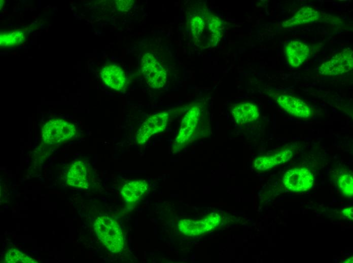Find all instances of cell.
<instances>
[{
    "instance_id": "obj_1",
    "label": "cell",
    "mask_w": 353,
    "mask_h": 263,
    "mask_svg": "<svg viewBox=\"0 0 353 263\" xmlns=\"http://www.w3.org/2000/svg\"><path fill=\"white\" fill-rule=\"evenodd\" d=\"M190 24L193 36L198 42L206 40L215 43L222 34V23L215 15L194 16Z\"/></svg>"
},
{
    "instance_id": "obj_2",
    "label": "cell",
    "mask_w": 353,
    "mask_h": 263,
    "mask_svg": "<svg viewBox=\"0 0 353 263\" xmlns=\"http://www.w3.org/2000/svg\"><path fill=\"white\" fill-rule=\"evenodd\" d=\"M94 228L99 239L113 252H120L123 246V238L120 227L107 216L98 217Z\"/></svg>"
},
{
    "instance_id": "obj_3",
    "label": "cell",
    "mask_w": 353,
    "mask_h": 263,
    "mask_svg": "<svg viewBox=\"0 0 353 263\" xmlns=\"http://www.w3.org/2000/svg\"><path fill=\"white\" fill-rule=\"evenodd\" d=\"M75 126L60 118H53L46 122L42 129L43 141L47 144H56L63 142L74 137Z\"/></svg>"
},
{
    "instance_id": "obj_4",
    "label": "cell",
    "mask_w": 353,
    "mask_h": 263,
    "mask_svg": "<svg viewBox=\"0 0 353 263\" xmlns=\"http://www.w3.org/2000/svg\"><path fill=\"white\" fill-rule=\"evenodd\" d=\"M201 113L199 105L192 106L186 112L173 144V152H178L190 142L198 125Z\"/></svg>"
},
{
    "instance_id": "obj_5",
    "label": "cell",
    "mask_w": 353,
    "mask_h": 263,
    "mask_svg": "<svg viewBox=\"0 0 353 263\" xmlns=\"http://www.w3.org/2000/svg\"><path fill=\"white\" fill-rule=\"evenodd\" d=\"M140 66L142 72L151 87L159 89L165 85L166 72L153 54L146 53L142 58Z\"/></svg>"
},
{
    "instance_id": "obj_6",
    "label": "cell",
    "mask_w": 353,
    "mask_h": 263,
    "mask_svg": "<svg viewBox=\"0 0 353 263\" xmlns=\"http://www.w3.org/2000/svg\"><path fill=\"white\" fill-rule=\"evenodd\" d=\"M221 220L219 214L213 213L198 220H183L179 223L178 228L185 235L198 236L216 229Z\"/></svg>"
},
{
    "instance_id": "obj_7",
    "label": "cell",
    "mask_w": 353,
    "mask_h": 263,
    "mask_svg": "<svg viewBox=\"0 0 353 263\" xmlns=\"http://www.w3.org/2000/svg\"><path fill=\"white\" fill-rule=\"evenodd\" d=\"M313 181V174L306 168L289 169L283 178L285 187L292 192L307 191L312 186Z\"/></svg>"
},
{
    "instance_id": "obj_8",
    "label": "cell",
    "mask_w": 353,
    "mask_h": 263,
    "mask_svg": "<svg viewBox=\"0 0 353 263\" xmlns=\"http://www.w3.org/2000/svg\"><path fill=\"white\" fill-rule=\"evenodd\" d=\"M352 67V52L349 49H346L322 64L319 68V72L322 74L334 76L348 72Z\"/></svg>"
},
{
    "instance_id": "obj_9",
    "label": "cell",
    "mask_w": 353,
    "mask_h": 263,
    "mask_svg": "<svg viewBox=\"0 0 353 263\" xmlns=\"http://www.w3.org/2000/svg\"><path fill=\"white\" fill-rule=\"evenodd\" d=\"M169 118L167 112H162L150 116L139 127L136 136V142L143 145L154 135L166 128Z\"/></svg>"
},
{
    "instance_id": "obj_10",
    "label": "cell",
    "mask_w": 353,
    "mask_h": 263,
    "mask_svg": "<svg viewBox=\"0 0 353 263\" xmlns=\"http://www.w3.org/2000/svg\"><path fill=\"white\" fill-rule=\"evenodd\" d=\"M275 100L289 114L303 118H308L311 116L312 111L310 106L296 97L278 94L275 96Z\"/></svg>"
},
{
    "instance_id": "obj_11",
    "label": "cell",
    "mask_w": 353,
    "mask_h": 263,
    "mask_svg": "<svg viewBox=\"0 0 353 263\" xmlns=\"http://www.w3.org/2000/svg\"><path fill=\"white\" fill-rule=\"evenodd\" d=\"M100 76L104 84L116 91H122L127 83V78L122 68L114 64L105 65L101 70Z\"/></svg>"
},
{
    "instance_id": "obj_12",
    "label": "cell",
    "mask_w": 353,
    "mask_h": 263,
    "mask_svg": "<svg viewBox=\"0 0 353 263\" xmlns=\"http://www.w3.org/2000/svg\"><path fill=\"white\" fill-rule=\"evenodd\" d=\"M286 55L289 64L297 67L301 65L307 58L309 50L305 43L297 40H292L288 43L285 47Z\"/></svg>"
},
{
    "instance_id": "obj_13",
    "label": "cell",
    "mask_w": 353,
    "mask_h": 263,
    "mask_svg": "<svg viewBox=\"0 0 353 263\" xmlns=\"http://www.w3.org/2000/svg\"><path fill=\"white\" fill-rule=\"evenodd\" d=\"M231 114L235 121L242 125L256 120L259 116L257 106L250 102H242L234 106Z\"/></svg>"
},
{
    "instance_id": "obj_14",
    "label": "cell",
    "mask_w": 353,
    "mask_h": 263,
    "mask_svg": "<svg viewBox=\"0 0 353 263\" xmlns=\"http://www.w3.org/2000/svg\"><path fill=\"white\" fill-rule=\"evenodd\" d=\"M293 155V153L291 150L285 149L271 156L257 158L254 162V167L259 170H268L288 161Z\"/></svg>"
},
{
    "instance_id": "obj_15",
    "label": "cell",
    "mask_w": 353,
    "mask_h": 263,
    "mask_svg": "<svg viewBox=\"0 0 353 263\" xmlns=\"http://www.w3.org/2000/svg\"><path fill=\"white\" fill-rule=\"evenodd\" d=\"M87 169L84 162L77 160L73 162L67 175L66 182L68 185L84 188L88 184Z\"/></svg>"
},
{
    "instance_id": "obj_16",
    "label": "cell",
    "mask_w": 353,
    "mask_h": 263,
    "mask_svg": "<svg viewBox=\"0 0 353 263\" xmlns=\"http://www.w3.org/2000/svg\"><path fill=\"white\" fill-rule=\"evenodd\" d=\"M148 188V183L145 181H131L123 186L121 194L127 202L134 203L146 193Z\"/></svg>"
},
{
    "instance_id": "obj_17",
    "label": "cell",
    "mask_w": 353,
    "mask_h": 263,
    "mask_svg": "<svg viewBox=\"0 0 353 263\" xmlns=\"http://www.w3.org/2000/svg\"><path fill=\"white\" fill-rule=\"evenodd\" d=\"M319 17V12L310 7L301 8L290 19L283 23L284 27L300 25L316 21Z\"/></svg>"
},
{
    "instance_id": "obj_18",
    "label": "cell",
    "mask_w": 353,
    "mask_h": 263,
    "mask_svg": "<svg viewBox=\"0 0 353 263\" xmlns=\"http://www.w3.org/2000/svg\"><path fill=\"white\" fill-rule=\"evenodd\" d=\"M26 32L23 30H12L1 31L0 46L2 49H8L19 46L25 40Z\"/></svg>"
},
{
    "instance_id": "obj_19",
    "label": "cell",
    "mask_w": 353,
    "mask_h": 263,
    "mask_svg": "<svg viewBox=\"0 0 353 263\" xmlns=\"http://www.w3.org/2000/svg\"><path fill=\"white\" fill-rule=\"evenodd\" d=\"M5 260L9 263H34L37 261L20 251L12 248L6 254Z\"/></svg>"
},
{
    "instance_id": "obj_20",
    "label": "cell",
    "mask_w": 353,
    "mask_h": 263,
    "mask_svg": "<svg viewBox=\"0 0 353 263\" xmlns=\"http://www.w3.org/2000/svg\"><path fill=\"white\" fill-rule=\"evenodd\" d=\"M338 184L343 195L348 196H352L353 180L350 174H345L340 176Z\"/></svg>"
},
{
    "instance_id": "obj_21",
    "label": "cell",
    "mask_w": 353,
    "mask_h": 263,
    "mask_svg": "<svg viewBox=\"0 0 353 263\" xmlns=\"http://www.w3.org/2000/svg\"><path fill=\"white\" fill-rule=\"evenodd\" d=\"M116 4L118 10L126 12L132 7L134 4V1L131 0L116 1Z\"/></svg>"
},
{
    "instance_id": "obj_22",
    "label": "cell",
    "mask_w": 353,
    "mask_h": 263,
    "mask_svg": "<svg viewBox=\"0 0 353 263\" xmlns=\"http://www.w3.org/2000/svg\"><path fill=\"white\" fill-rule=\"evenodd\" d=\"M343 214L346 217L352 220L353 218V209L352 207H349L344 209L342 211Z\"/></svg>"
},
{
    "instance_id": "obj_23",
    "label": "cell",
    "mask_w": 353,
    "mask_h": 263,
    "mask_svg": "<svg viewBox=\"0 0 353 263\" xmlns=\"http://www.w3.org/2000/svg\"><path fill=\"white\" fill-rule=\"evenodd\" d=\"M4 1L1 0V10H2V7H3V6H4Z\"/></svg>"
},
{
    "instance_id": "obj_24",
    "label": "cell",
    "mask_w": 353,
    "mask_h": 263,
    "mask_svg": "<svg viewBox=\"0 0 353 263\" xmlns=\"http://www.w3.org/2000/svg\"><path fill=\"white\" fill-rule=\"evenodd\" d=\"M350 261H351V262H352V257L348 258V259L346 260V261H345V262H350Z\"/></svg>"
}]
</instances>
